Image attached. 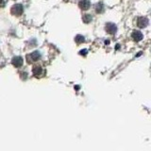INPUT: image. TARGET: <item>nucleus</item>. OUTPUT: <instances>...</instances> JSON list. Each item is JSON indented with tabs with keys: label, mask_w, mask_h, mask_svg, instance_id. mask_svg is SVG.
Returning a JSON list of instances; mask_svg holds the SVG:
<instances>
[{
	"label": "nucleus",
	"mask_w": 151,
	"mask_h": 151,
	"mask_svg": "<svg viewBox=\"0 0 151 151\" xmlns=\"http://www.w3.org/2000/svg\"><path fill=\"white\" fill-rule=\"evenodd\" d=\"M24 11V9L23 6L21 4H16V5H13L11 9V12L12 15H15V16H20L22 13Z\"/></svg>",
	"instance_id": "obj_1"
},
{
	"label": "nucleus",
	"mask_w": 151,
	"mask_h": 151,
	"mask_svg": "<svg viewBox=\"0 0 151 151\" xmlns=\"http://www.w3.org/2000/svg\"><path fill=\"white\" fill-rule=\"evenodd\" d=\"M26 58H28V63H35V61H37L40 58H41V54H40L38 51H34L32 53H30V54H28L26 56Z\"/></svg>",
	"instance_id": "obj_2"
},
{
	"label": "nucleus",
	"mask_w": 151,
	"mask_h": 151,
	"mask_svg": "<svg viewBox=\"0 0 151 151\" xmlns=\"http://www.w3.org/2000/svg\"><path fill=\"white\" fill-rule=\"evenodd\" d=\"M105 29L109 34H115V32H116V30H117V28L114 24L108 23V24H106Z\"/></svg>",
	"instance_id": "obj_3"
},
{
	"label": "nucleus",
	"mask_w": 151,
	"mask_h": 151,
	"mask_svg": "<svg viewBox=\"0 0 151 151\" xmlns=\"http://www.w3.org/2000/svg\"><path fill=\"white\" fill-rule=\"evenodd\" d=\"M148 25V19L146 17H140L137 20V26L141 28H144L145 26H147Z\"/></svg>",
	"instance_id": "obj_4"
},
{
	"label": "nucleus",
	"mask_w": 151,
	"mask_h": 151,
	"mask_svg": "<svg viewBox=\"0 0 151 151\" xmlns=\"http://www.w3.org/2000/svg\"><path fill=\"white\" fill-rule=\"evenodd\" d=\"M23 63H24V61L21 57H14L11 61L12 65L15 66V67H20V66L23 65Z\"/></svg>",
	"instance_id": "obj_5"
},
{
	"label": "nucleus",
	"mask_w": 151,
	"mask_h": 151,
	"mask_svg": "<svg viewBox=\"0 0 151 151\" xmlns=\"http://www.w3.org/2000/svg\"><path fill=\"white\" fill-rule=\"evenodd\" d=\"M78 6H79V8L81 9V10L87 11L88 9L90 8L91 3H90V1H89V0H81V1L78 3Z\"/></svg>",
	"instance_id": "obj_6"
},
{
	"label": "nucleus",
	"mask_w": 151,
	"mask_h": 151,
	"mask_svg": "<svg viewBox=\"0 0 151 151\" xmlns=\"http://www.w3.org/2000/svg\"><path fill=\"white\" fill-rule=\"evenodd\" d=\"M132 39L134 40L135 42H140L143 39V33L139 30H135V31L132 32Z\"/></svg>",
	"instance_id": "obj_7"
},
{
	"label": "nucleus",
	"mask_w": 151,
	"mask_h": 151,
	"mask_svg": "<svg viewBox=\"0 0 151 151\" xmlns=\"http://www.w3.org/2000/svg\"><path fill=\"white\" fill-rule=\"evenodd\" d=\"M32 73H33V75L35 76V77H39V76H41V74L43 73L42 66H40V65H35V66H33Z\"/></svg>",
	"instance_id": "obj_8"
},
{
	"label": "nucleus",
	"mask_w": 151,
	"mask_h": 151,
	"mask_svg": "<svg viewBox=\"0 0 151 151\" xmlns=\"http://www.w3.org/2000/svg\"><path fill=\"white\" fill-rule=\"evenodd\" d=\"M104 11V5L102 3H98V4H96V6H95V11L97 13H101V12H103Z\"/></svg>",
	"instance_id": "obj_9"
},
{
	"label": "nucleus",
	"mask_w": 151,
	"mask_h": 151,
	"mask_svg": "<svg viewBox=\"0 0 151 151\" xmlns=\"http://www.w3.org/2000/svg\"><path fill=\"white\" fill-rule=\"evenodd\" d=\"M84 41H85V39H84V37L82 36V35H77L75 38V42L77 43H84Z\"/></svg>",
	"instance_id": "obj_10"
},
{
	"label": "nucleus",
	"mask_w": 151,
	"mask_h": 151,
	"mask_svg": "<svg viewBox=\"0 0 151 151\" xmlns=\"http://www.w3.org/2000/svg\"><path fill=\"white\" fill-rule=\"evenodd\" d=\"M82 20H83L84 23H90V22L92 21V16L89 15V14H86L82 17Z\"/></svg>",
	"instance_id": "obj_11"
},
{
	"label": "nucleus",
	"mask_w": 151,
	"mask_h": 151,
	"mask_svg": "<svg viewBox=\"0 0 151 151\" xmlns=\"http://www.w3.org/2000/svg\"><path fill=\"white\" fill-rule=\"evenodd\" d=\"M7 2H8V0H0V7H4L6 5Z\"/></svg>",
	"instance_id": "obj_12"
},
{
	"label": "nucleus",
	"mask_w": 151,
	"mask_h": 151,
	"mask_svg": "<svg viewBox=\"0 0 151 151\" xmlns=\"http://www.w3.org/2000/svg\"><path fill=\"white\" fill-rule=\"evenodd\" d=\"M79 54L85 56V55L87 54V50H86V49H83V51H80V52H79Z\"/></svg>",
	"instance_id": "obj_13"
}]
</instances>
